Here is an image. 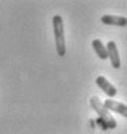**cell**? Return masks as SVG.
<instances>
[{"label":"cell","mask_w":127,"mask_h":134,"mask_svg":"<svg viewBox=\"0 0 127 134\" xmlns=\"http://www.w3.org/2000/svg\"><path fill=\"white\" fill-rule=\"evenodd\" d=\"M90 104L95 110L96 114L99 115V124L104 128V130H107V129H114L117 126V121L111 115V111H108L105 108L104 103L99 99L98 97H91L90 98Z\"/></svg>","instance_id":"1"},{"label":"cell","mask_w":127,"mask_h":134,"mask_svg":"<svg viewBox=\"0 0 127 134\" xmlns=\"http://www.w3.org/2000/svg\"><path fill=\"white\" fill-rule=\"evenodd\" d=\"M53 31L55 40V49L59 57L65 55V37H64V25L62 16L57 14L53 17Z\"/></svg>","instance_id":"2"},{"label":"cell","mask_w":127,"mask_h":134,"mask_svg":"<svg viewBox=\"0 0 127 134\" xmlns=\"http://www.w3.org/2000/svg\"><path fill=\"white\" fill-rule=\"evenodd\" d=\"M107 52H108V58L111 59V65L113 68L118 70L121 67V57H119V52L117 48V44L111 40L107 44Z\"/></svg>","instance_id":"3"},{"label":"cell","mask_w":127,"mask_h":134,"mask_svg":"<svg viewBox=\"0 0 127 134\" xmlns=\"http://www.w3.org/2000/svg\"><path fill=\"white\" fill-rule=\"evenodd\" d=\"M96 85L109 97V99L117 96V88H116L113 84L109 83L104 76H98V77H96Z\"/></svg>","instance_id":"4"},{"label":"cell","mask_w":127,"mask_h":134,"mask_svg":"<svg viewBox=\"0 0 127 134\" xmlns=\"http://www.w3.org/2000/svg\"><path fill=\"white\" fill-rule=\"evenodd\" d=\"M100 21L104 25H108V26H118V27H125V26H127V18L123 16L105 14V16H101Z\"/></svg>","instance_id":"5"},{"label":"cell","mask_w":127,"mask_h":134,"mask_svg":"<svg viewBox=\"0 0 127 134\" xmlns=\"http://www.w3.org/2000/svg\"><path fill=\"white\" fill-rule=\"evenodd\" d=\"M104 106L108 111L117 112V114H119V115H122V116H125L127 119V104L117 102L114 99H107L104 102Z\"/></svg>","instance_id":"6"},{"label":"cell","mask_w":127,"mask_h":134,"mask_svg":"<svg viewBox=\"0 0 127 134\" xmlns=\"http://www.w3.org/2000/svg\"><path fill=\"white\" fill-rule=\"evenodd\" d=\"M93 48L95 50L96 55L100 58V59H107L108 58V52H107V47L101 43V40H99V39H95V40H93Z\"/></svg>","instance_id":"7"}]
</instances>
